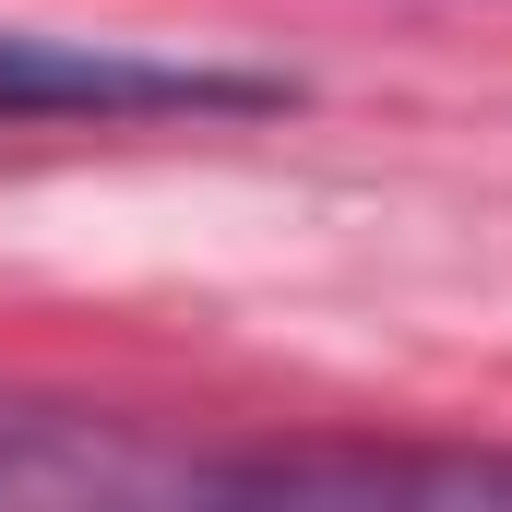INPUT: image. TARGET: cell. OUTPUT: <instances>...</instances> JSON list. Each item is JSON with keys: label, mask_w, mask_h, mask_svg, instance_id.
Returning a JSON list of instances; mask_svg holds the SVG:
<instances>
[{"label": "cell", "mask_w": 512, "mask_h": 512, "mask_svg": "<svg viewBox=\"0 0 512 512\" xmlns=\"http://www.w3.org/2000/svg\"><path fill=\"white\" fill-rule=\"evenodd\" d=\"M298 108L286 72H239V60H167V48H108V36H36L0 24V131H48V120H274Z\"/></svg>", "instance_id": "1"}, {"label": "cell", "mask_w": 512, "mask_h": 512, "mask_svg": "<svg viewBox=\"0 0 512 512\" xmlns=\"http://www.w3.org/2000/svg\"><path fill=\"white\" fill-rule=\"evenodd\" d=\"M48 501H203V453L155 441L143 417L108 405H48V393H0V512H48Z\"/></svg>", "instance_id": "2"}, {"label": "cell", "mask_w": 512, "mask_h": 512, "mask_svg": "<svg viewBox=\"0 0 512 512\" xmlns=\"http://www.w3.org/2000/svg\"><path fill=\"white\" fill-rule=\"evenodd\" d=\"M203 501H417V512H489V501H512V453H489V441H262V453H203Z\"/></svg>", "instance_id": "3"}]
</instances>
